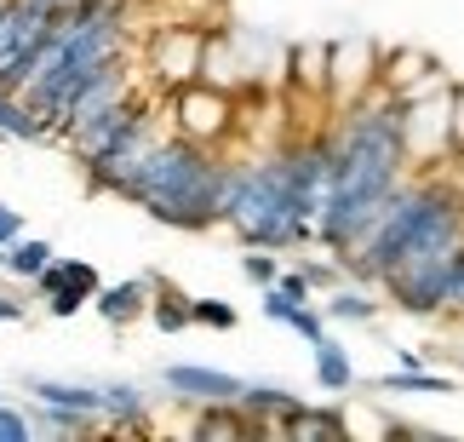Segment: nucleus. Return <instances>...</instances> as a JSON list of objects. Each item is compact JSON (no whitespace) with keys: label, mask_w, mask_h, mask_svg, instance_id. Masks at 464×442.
Returning <instances> with one entry per match:
<instances>
[{"label":"nucleus","mask_w":464,"mask_h":442,"mask_svg":"<svg viewBox=\"0 0 464 442\" xmlns=\"http://www.w3.org/2000/svg\"><path fill=\"white\" fill-rule=\"evenodd\" d=\"M218 224H229L246 247H270V253L310 241L304 190H298L293 150H281V155H253V162H224Z\"/></svg>","instance_id":"2"},{"label":"nucleus","mask_w":464,"mask_h":442,"mask_svg":"<svg viewBox=\"0 0 464 442\" xmlns=\"http://www.w3.org/2000/svg\"><path fill=\"white\" fill-rule=\"evenodd\" d=\"M310 350H315V385H321V391L350 397V391H355V379H362V374H355V362H350V350L338 345L333 333H327V339H315Z\"/></svg>","instance_id":"17"},{"label":"nucleus","mask_w":464,"mask_h":442,"mask_svg":"<svg viewBox=\"0 0 464 442\" xmlns=\"http://www.w3.org/2000/svg\"><path fill=\"white\" fill-rule=\"evenodd\" d=\"M150 293H155V276H132V281H98V293H92V310H98L110 328H132L138 316H150Z\"/></svg>","instance_id":"11"},{"label":"nucleus","mask_w":464,"mask_h":442,"mask_svg":"<svg viewBox=\"0 0 464 442\" xmlns=\"http://www.w3.org/2000/svg\"><path fill=\"white\" fill-rule=\"evenodd\" d=\"M0 6H6V0H0Z\"/></svg>","instance_id":"30"},{"label":"nucleus","mask_w":464,"mask_h":442,"mask_svg":"<svg viewBox=\"0 0 464 442\" xmlns=\"http://www.w3.org/2000/svg\"><path fill=\"white\" fill-rule=\"evenodd\" d=\"M34 437V419L29 414H17L6 397H0V442H29Z\"/></svg>","instance_id":"25"},{"label":"nucleus","mask_w":464,"mask_h":442,"mask_svg":"<svg viewBox=\"0 0 464 442\" xmlns=\"http://www.w3.org/2000/svg\"><path fill=\"white\" fill-rule=\"evenodd\" d=\"M167 121H172L178 138L224 155L241 133V103H236V93H224L212 81H189V86H172L167 93Z\"/></svg>","instance_id":"4"},{"label":"nucleus","mask_w":464,"mask_h":442,"mask_svg":"<svg viewBox=\"0 0 464 442\" xmlns=\"http://www.w3.org/2000/svg\"><path fill=\"white\" fill-rule=\"evenodd\" d=\"M327 322H355V328H367V322H379V305L362 293V288H344V281H333L327 288V299L315 305Z\"/></svg>","instance_id":"19"},{"label":"nucleus","mask_w":464,"mask_h":442,"mask_svg":"<svg viewBox=\"0 0 464 442\" xmlns=\"http://www.w3.org/2000/svg\"><path fill=\"white\" fill-rule=\"evenodd\" d=\"M241 276H246V281H258V288H270V281L281 276V264H276L270 247H253V253L241 259Z\"/></svg>","instance_id":"24"},{"label":"nucleus","mask_w":464,"mask_h":442,"mask_svg":"<svg viewBox=\"0 0 464 442\" xmlns=\"http://www.w3.org/2000/svg\"><path fill=\"white\" fill-rule=\"evenodd\" d=\"M281 437H298V442H338V437H350L344 426V408H310V402H298V408L276 426Z\"/></svg>","instance_id":"15"},{"label":"nucleus","mask_w":464,"mask_h":442,"mask_svg":"<svg viewBox=\"0 0 464 442\" xmlns=\"http://www.w3.org/2000/svg\"><path fill=\"white\" fill-rule=\"evenodd\" d=\"M218 184H224V155L167 133L127 184V201L172 230H207L218 224Z\"/></svg>","instance_id":"3"},{"label":"nucleus","mask_w":464,"mask_h":442,"mask_svg":"<svg viewBox=\"0 0 464 442\" xmlns=\"http://www.w3.org/2000/svg\"><path fill=\"white\" fill-rule=\"evenodd\" d=\"M372 86H379V41L372 34L327 41V115L355 110Z\"/></svg>","instance_id":"7"},{"label":"nucleus","mask_w":464,"mask_h":442,"mask_svg":"<svg viewBox=\"0 0 464 442\" xmlns=\"http://www.w3.org/2000/svg\"><path fill=\"white\" fill-rule=\"evenodd\" d=\"M281 86L293 103H321L327 110V41H293L281 64Z\"/></svg>","instance_id":"9"},{"label":"nucleus","mask_w":464,"mask_h":442,"mask_svg":"<svg viewBox=\"0 0 464 442\" xmlns=\"http://www.w3.org/2000/svg\"><path fill=\"white\" fill-rule=\"evenodd\" d=\"M293 270H298V276H304V281H310V288H315V293H327V288H333V281H338V270H333V264H304V259H298V264H293Z\"/></svg>","instance_id":"26"},{"label":"nucleus","mask_w":464,"mask_h":442,"mask_svg":"<svg viewBox=\"0 0 464 442\" xmlns=\"http://www.w3.org/2000/svg\"><path fill=\"white\" fill-rule=\"evenodd\" d=\"M436 58L424 46H379V86L390 93V103H396L401 86H413L419 75H430Z\"/></svg>","instance_id":"14"},{"label":"nucleus","mask_w":464,"mask_h":442,"mask_svg":"<svg viewBox=\"0 0 464 442\" xmlns=\"http://www.w3.org/2000/svg\"><path fill=\"white\" fill-rule=\"evenodd\" d=\"M0 322H24V305L12 293H0Z\"/></svg>","instance_id":"29"},{"label":"nucleus","mask_w":464,"mask_h":442,"mask_svg":"<svg viewBox=\"0 0 464 442\" xmlns=\"http://www.w3.org/2000/svg\"><path fill=\"white\" fill-rule=\"evenodd\" d=\"M150 322L160 333H184L189 328V299L178 293V288H160L155 281V293H150Z\"/></svg>","instance_id":"22"},{"label":"nucleus","mask_w":464,"mask_h":442,"mask_svg":"<svg viewBox=\"0 0 464 442\" xmlns=\"http://www.w3.org/2000/svg\"><path fill=\"white\" fill-rule=\"evenodd\" d=\"M12 236H24V213H12V207L0 201V247H6Z\"/></svg>","instance_id":"28"},{"label":"nucleus","mask_w":464,"mask_h":442,"mask_svg":"<svg viewBox=\"0 0 464 442\" xmlns=\"http://www.w3.org/2000/svg\"><path fill=\"white\" fill-rule=\"evenodd\" d=\"M160 385L184 402H236L246 379L224 374V368H201V362H172V368H160Z\"/></svg>","instance_id":"10"},{"label":"nucleus","mask_w":464,"mask_h":442,"mask_svg":"<svg viewBox=\"0 0 464 442\" xmlns=\"http://www.w3.org/2000/svg\"><path fill=\"white\" fill-rule=\"evenodd\" d=\"M0 138H24V144H34V138H46V121L29 110L17 93H6L0 86Z\"/></svg>","instance_id":"21"},{"label":"nucleus","mask_w":464,"mask_h":442,"mask_svg":"<svg viewBox=\"0 0 464 442\" xmlns=\"http://www.w3.org/2000/svg\"><path fill=\"white\" fill-rule=\"evenodd\" d=\"M298 402H304V397H293L287 385H264V379H246V385H241V397H236V408H241L246 419H258V431H276L281 419H287V414L298 408Z\"/></svg>","instance_id":"12"},{"label":"nucleus","mask_w":464,"mask_h":442,"mask_svg":"<svg viewBox=\"0 0 464 442\" xmlns=\"http://www.w3.org/2000/svg\"><path fill=\"white\" fill-rule=\"evenodd\" d=\"M372 391H384V397H453L459 385L448 374H436V368H390V374L372 379Z\"/></svg>","instance_id":"16"},{"label":"nucleus","mask_w":464,"mask_h":442,"mask_svg":"<svg viewBox=\"0 0 464 442\" xmlns=\"http://www.w3.org/2000/svg\"><path fill=\"white\" fill-rule=\"evenodd\" d=\"M396 138L407 172H436L453 162V86L413 103H396Z\"/></svg>","instance_id":"5"},{"label":"nucleus","mask_w":464,"mask_h":442,"mask_svg":"<svg viewBox=\"0 0 464 442\" xmlns=\"http://www.w3.org/2000/svg\"><path fill=\"white\" fill-rule=\"evenodd\" d=\"M34 288H41V299H46L52 316H75L81 305H92L98 270H92L86 259H58V253H52V264L34 276Z\"/></svg>","instance_id":"8"},{"label":"nucleus","mask_w":464,"mask_h":442,"mask_svg":"<svg viewBox=\"0 0 464 442\" xmlns=\"http://www.w3.org/2000/svg\"><path fill=\"white\" fill-rule=\"evenodd\" d=\"M441 247H464V201L448 179V167L436 172H407V179L384 196V207L367 219L362 236L338 247V264L355 281H384L396 264L441 253Z\"/></svg>","instance_id":"1"},{"label":"nucleus","mask_w":464,"mask_h":442,"mask_svg":"<svg viewBox=\"0 0 464 442\" xmlns=\"http://www.w3.org/2000/svg\"><path fill=\"white\" fill-rule=\"evenodd\" d=\"M453 155H464V86L453 81Z\"/></svg>","instance_id":"27"},{"label":"nucleus","mask_w":464,"mask_h":442,"mask_svg":"<svg viewBox=\"0 0 464 442\" xmlns=\"http://www.w3.org/2000/svg\"><path fill=\"white\" fill-rule=\"evenodd\" d=\"M201 58H207V24H160L144 46V75L155 93L201 81Z\"/></svg>","instance_id":"6"},{"label":"nucleus","mask_w":464,"mask_h":442,"mask_svg":"<svg viewBox=\"0 0 464 442\" xmlns=\"http://www.w3.org/2000/svg\"><path fill=\"white\" fill-rule=\"evenodd\" d=\"M29 391L41 408H63V414H92L103 419V385H75V379H29Z\"/></svg>","instance_id":"13"},{"label":"nucleus","mask_w":464,"mask_h":442,"mask_svg":"<svg viewBox=\"0 0 464 442\" xmlns=\"http://www.w3.org/2000/svg\"><path fill=\"white\" fill-rule=\"evenodd\" d=\"M241 316L229 299H189V328H212V333H229Z\"/></svg>","instance_id":"23"},{"label":"nucleus","mask_w":464,"mask_h":442,"mask_svg":"<svg viewBox=\"0 0 464 442\" xmlns=\"http://www.w3.org/2000/svg\"><path fill=\"white\" fill-rule=\"evenodd\" d=\"M46 264H52V241H41V236H12L0 247V270L17 276V281H34Z\"/></svg>","instance_id":"18"},{"label":"nucleus","mask_w":464,"mask_h":442,"mask_svg":"<svg viewBox=\"0 0 464 442\" xmlns=\"http://www.w3.org/2000/svg\"><path fill=\"white\" fill-rule=\"evenodd\" d=\"M195 408H201L189 426L195 437H253L258 431V419H246L236 402H195Z\"/></svg>","instance_id":"20"}]
</instances>
